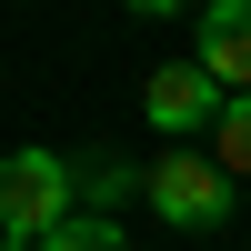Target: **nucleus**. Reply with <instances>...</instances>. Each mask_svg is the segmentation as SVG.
Masks as SVG:
<instances>
[{"label": "nucleus", "mask_w": 251, "mask_h": 251, "mask_svg": "<svg viewBox=\"0 0 251 251\" xmlns=\"http://www.w3.org/2000/svg\"><path fill=\"white\" fill-rule=\"evenodd\" d=\"M231 191L241 181L221 171L211 151H161L151 171H141V201H151L171 231H221V221H231Z\"/></svg>", "instance_id": "obj_2"}, {"label": "nucleus", "mask_w": 251, "mask_h": 251, "mask_svg": "<svg viewBox=\"0 0 251 251\" xmlns=\"http://www.w3.org/2000/svg\"><path fill=\"white\" fill-rule=\"evenodd\" d=\"M40 251H121V221H111V211H80V221H60Z\"/></svg>", "instance_id": "obj_6"}, {"label": "nucleus", "mask_w": 251, "mask_h": 251, "mask_svg": "<svg viewBox=\"0 0 251 251\" xmlns=\"http://www.w3.org/2000/svg\"><path fill=\"white\" fill-rule=\"evenodd\" d=\"M211 161H221L231 181H251V91L221 100V121H211Z\"/></svg>", "instance_id": "obj_5"}, {"label": "nucleus", "mask_w": 251, "mask_h": 251, "mask_svg": "<svg viewBox=\"0 0 251 251\" xmlns=\"http://www.w3.org/2000/svg\"><path fill=\"white\" fill-rule=\"evenodd\" d=\"M221 80L201 71V60H171V71H151V91H141V111H151V131L161 141H181V131H201V121H221Z\"/></svg>", "instance_id": "obj_3"}, {"label": "nucleus", "mask_w": 251, "mask_h": 251, "mask_svg": "<svg viewBox=\"0 0 251 251\" xmlns=\"http://www.w3.org/2000/svg\"><path fill=\"white\" fill-rule=\"evenodd\" d=\"M80 161L60 151H10L0 161V251H40L60 221H80Z\"/></svg>", "instance_id": "obj_1"}, {"label": "nucleus", "mask_w": 251, "mask_h": 251, "mask_svg": "<svg viewBox=\"0 0 251 251\" xmlns=\"http://www.w3.org/2000/svg\"><path fill=\"white\" fill-rule=\"evenodd\" d=\"M191 60H201L231 100L251 91V0H211V10H201V50H191Z\"/></svg>", "instance_id": "obj_4"}]
</instances>
